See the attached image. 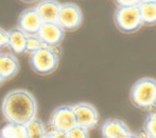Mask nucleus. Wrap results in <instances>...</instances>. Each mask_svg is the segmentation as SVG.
Returning <instances> with one entry per match:
<instances>
[{"label": "nucleus", "mask_w": 156, "mask_h": 138, "mask_svg": "<svg viewBox=\"0 0 156 138\" xmlns=\"http://www.w3.org/2000/svg\"><path fill=\"white\" fill-rule=\"evenodd\" d=\"M1 111L8 122L27 124L36 117L37 101L28 90L16 89L4 96Z\"/></svg>", "instance_id": "f257e3e1"}, {"label": "nucleus", "mask_w": 156, "mask_h": 138, "mask_svg": "<svg viewBox=\"0 0 156 138\" xmlns=\"http://www.w3.org/2000/svg\"><path fill=\"white\" fill-rule=\"evenodd\" d=\"M129 99L137 109L153 110L156 107V79L151 77L138 79L131 87Z\"/></svg>", "instance_id": "f03ea898"}, {"label": "nucleus", "mask_w": 156, "mask_h": 138, "mask_svg": "<svg viewBox=\"0 0 156 138\" xmlns=\"http://www.w3.org/2000/svg\"><path fill=\"white\" fill-rule=\"evenodd\" d=\"M30 65L38 75H49L53 73L58 67L60 51L58 47H44L30 53Z\"/></svg>", "instance_id": "7ed1b4c3"}, {"label": "nucleus", "mask_w": 156, "mask_h": 138, "mask_svg": "<svg viewBox=\"0 0 156 138\" xmlns=\"http://www.w3.org/2000/svg\"><path fill=\"white\" fill-rule=\"evenodd\" d=\"M114 21L118 30L125 34H132V33L137 32L144 25L139 5L118 6L114 14Z\"/></svg>", "instance_id": "20e7f679"}, {"label": "nucleus", "mask_w": 156, "mask_h": 138, "mask_svg": "<svg viewBox=\"0 0 156 138\" xmlns=\"http://www.w3.org/2000/svg\"><path fill=\"white\" fill-rule=\"evenodd\" d=\"M65 32H73L76 31L83 23V12L81 8L76 3L66 2L61 3L60 13H58V21Z\"/></svg>", "instance_id": "39448f33"}, {"label": "nucleus", "mask_w": 156, "mask_h": 138, "mask_svg": "<svg viewBox=\"0 0 156 138\" xmlns=\"http://www.w3.org/2000/svg\"><path fill=\"white\" fill-rule=\"evenodd\" d=\"M49 126L51 130L58 132L68 133L76 126V116L72 106H61L58 107L49 119Z\"/></svg>", "instance_id": "423d86ee"}, {"label": "nucleus", "mask_w": 156, "mask_h": 138, "mask_svg": "<svg viewBox=\"0 0 156 138\" xmlns=\"http://www.w3.org/2000/svg\"><path fill=\"white\" fill-rule=\"evenodd\" d=\"M76 116V126H82L86 130H91L98 126L99 113L94 106L88 102H79L72 106Z\"/></svg>", "instance_id": "0eeeda50"}, {"label": "nucleus", "mask_w": 156, "mask_h": 138, "mask_svg": "<svg viewBox=\"0 0 156 138\" xmlns=\"http://www.w3.org/2000/svg\"><path fill=\"white\" fill-rule=\"evenodd\" d=\"M65 31L58 22H43L37 36L48 47H58L65 38Z\"/></svg>", "instance_id": "6e6552de"}, {"label": "nucleus", "mask_w": 156, "mask_h": 138, "mask_svg": "<svg viewBox=\"0 0 156 138\" xmlns=\"http://www.w3.org/2000/svg\"><path fill=\"white\" fill-rule=\"evenodd\" d=\"M43 21L34 8H29L23 11L17 20V28L27 35H36Z\"/></svg>", "instance_id": "1a4fd4ad"}, {"label": "nucleus", "mask_w": 156, "mask_h": 138, "mask_svg": "<svg viewBox=\"0 0 156 138\" xmlns=\"http://www.w3.org/2000/svg\"><path fill=\"white\" fill-rule=\"evenodd\" d=\"M101 134L103 138H121L132 134V132L124 121L117 118H111L103 122Z\"/></svg>", "instance_id": "9d476101"}, {"label": "nucleus", "mask_w": 156, "mask_h": 138, "mask_svg": "<svg viewBox=\"0 0 156 138\" xmlns=\"http://www.w3.org/2000/svg\"><path fill=\"white\" fill-rule=\"evenodd\" d=\"M34 8L43 22H56L61 8V2L58 0H41L35 4Z\"/></svg>", "instance_id": "9b49d317"}, {"label": "nucleus", "mask_w": 156, "mask_h": 138, "mask_svg": "<svg viewBox=\"0 0 156 138\" xmlns=\"http://www.w3.org/2000/svg\"><path fill=\"white\" fill-rule=\"evenodd\" d=\"M20 64L16 55L13 53H0V76L4 81L14 78L18 74Z\"/></svg>", "instance_id": "f8f14e48"}, {"label": "nucleus", "mask_w": 156, "mask_h": 138, "mask_svg": "<svg viewBox=\"0 0 156 138\" xmlns=\"http://www.w3.org/2000/svg\"><path fill=\"white\" fill-rule=\"evenodd\" d=\"M27 38L28 35L18 28L8 31V44L6 47L13 54L20 55L27 53Z\"/></svg>", "instance_id": "ddd939ff"}, {"label": "nucleus", "mask_w": 156, "mask_h": 138, "mask_svg": "<svg viewBox=\"0 0 156 138\" xmlns=\"http://www.w3.org/2000/svg\"><path fill=\"white\" fill-rule=\"evenodd\" d=\"M0 136L6 138H28L26 124L8 122L0 130Z\"/></svg>", "instance_id": "4468645a"}, {"label": "nucleus", "mask_w": 156, "mask_h": 138, "mask_svg": "<svg viewBox=\"0 0 156 138\" xmlns=\"http://www.w3.org/2000/svg\"><path fill=\"white\" fill-rule=\"evenodd\" d=\"M139 11L144 25L148 27L156 25V2L140 3Z\"/></svg>", "instance_id": "2eb2a0df"}, {"label": "nucleus", "mask_w": 156, "mask_h": 138, "mask_svg": "<svg viewBox=\"0 0 156 138\" xmlns=\"http://www.w3.org/2000/svg\"><path fill=\"white\" fill-rule=\"evenodd\" d=\"M28 132V138H46L47 137V130L39 118L35 117L31 121L26 124Z\"/></svg>", "instance_id": "dca6fc26"}, {"label": "nucleus", "mask_w": 156, "mask_h": 138, "mask_svg": "<svg viewBox=\"0 0 156 138\" xmlns=\"http://www.w3.org/2000/svg\"><path fill=\"white\" fill-rule=\"evenodd\" d=\"M144 134L150 138H156V107L150 111L144 126Z\"/></svg>", "instance_id": "f3484780"}, {"label": "nucleus", "mask_w": 156, "mask_h": 138, "mask_svg": "<svg viewBox=\"0 0 156 138\" xmlns=\"http://www.w3.org/2000/svg\"><path fill=\"white\" fill-rule=\"evenodd\" d=\"M44 47H47L43 42L41 38L37 35H28L27 38V53H32L37 50L43 49Z\"/></svg>", "instance_id": "a211bd4d"}, {"label": "nucleus", "mask_w": 156, "mask_h": 138, "mask_svg": "<svg viewBox=\"0 0 156 138\" xmlns=\"http://www.w3.org/2000/svg\"><path fill=\"white\" fill-rule=\"evenodd\" d=\"M68 138H89V131L82 126H76L67 133Z\"/></svg>", "instance_id": "6ab92c4d"}, {"label": "nucleus", "mask_w": 156, "mask_h": 138, "mask_svg": "<svg viewBox=\"0 0 156 138\" xmlns=\"http://www.w3.org/2000/svg\"><path fill=\"white\" fill-rule=\"evenodd\" d=\"M118 6H137L140 4V0H115Z\"/></svg>", "instance_id": "aec40b11"}, {"label": "nucleus", "mask_w": 156, "mask_h": 138, "mask_svg": "<svg viewBox=\"0 0 156 138\" xmlns=\"http://www.w3.org/2000/svg\"><path fill=\"white\" fill-rule=\"evenodd\" d=\"M8 44V31L0 28V49H3Z\"/></svg>", "instance_id": "412c9836"}, {"label": "nucleus", "mask_w": 156, "mask_h": 138, "mask_svg": "<svg viewBox=\"0 0 156 138\" xmlns=\"http://www.w3.org/2000/svg\"><path fill=\"white\" fill-rule=\"evenodd\" d=\"M46 138H68V137H67V133L51 130L50 132L47 133V137Z\"/></svg>", "instance_id": "4be33fe9"}, {"label": "nucleus", "mask_w": 156, "mask_h": 138, "mask_svg": "<svg viewBox=\"0 0 156 138\" xmlns=\"http://www.w3.org/2000/svg\"><path fill=\"white\" fill-rule=\"evenodd\" d=\"M121 138H139V135H136V134H129V135H126L124 137H121Z\"/></svg>", "instance_id": "5701e85b"}, {"label": "nucleus", "mask_w": 156, "mask_h": 138, "mask_svg": "<svg viewBox=\"0 0 156 138\" xmlns=\"http://www.w3.org/2000/svg\"><path fill=\"white\" fill-rule=\"evenodd\" d=\"M20 1L25 2V3H34V2L37 1V0H20Z\"/></svg>", "instance_id": "b1692460"}, {"label": "nucleus", "mask_w": 156, "mask_h": 138, "mask_svg": "<svg viewBox=\"0 0 156 138\" xmlns=\"http://www.w3.org/2000/svg\"><path fill=\"white\" fill-rule=\"evenodd\" d=\"M148 2H156V0H140V3H148Z\"/></svg>", "instance_id": "393cba45"}, {"label": "nucleus", "mask_w": 156, "mask_h": 138, "mask_svg": "<svg viewBox=\"0 0 156 138\" xmlns=\"http://www.w3.org/2000/svg\"><path fill=\"white\" fill-rule=\"evenodd\" d=\"M4 83V80H3V78L1 77V76H0V87H1L2 84H3Z\"/></svg>", "instance_id": "a878e982"}, {"label": "nucleus", "mask_w": 156, "mask_h": 138, "mask_svg": "<svg viewBox=\"0 0 156 138\" xmlns=\"http://www.w3.org/2000/svg\"><path fill=\"white\" fill-rule=\"evenodd\" d=\"M139 138H150V137H148V136H147L146 134H144V136H141V135H139Z\"/></svg>", "instance_id": "bb28decb"}, {"label": "nucleus", "mask_w": 156, "mask_h": 138, "mask_svg": "<svg viewBox=\"0 0 156 138\" xmlns=\"http://www.w3.org/2000/svg\"><path fill=\"white\" fill-rule=\"evenodd\" d=\"M0 138H6V137H2V136H0Z\"/></svg>", "instance_id": "cd10ccee"}]
</instances>
